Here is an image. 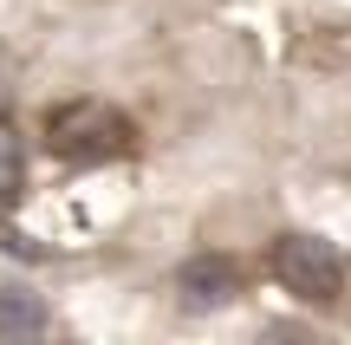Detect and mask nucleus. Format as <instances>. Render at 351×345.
Returning <instances> with one entry per match:
<instances>
[{"mask_svg": "<svg viewBox=\"0 0 351 345\" xmlns=\"http://www.w3.org/2000/svg\"><path fill=\"white\" fill-rule=\"evenodd\" d=\"M267 267H274V281L287 287V294L313 300V307H332V300L345 294V254L332 241H319V235H280Z\"/></svg>", "mask_w": 351, "mask_h": 345, "instance_id": "obj_1", "label": "nucleus"}, {"mask_svg": "<svg viewBox=\"0 0 351 345\" xmlns=\"http://www.w3.org/2000/svg\"><path fill=\"white\" fill-rule=\"evenodd\" d=\"M39 326H46V307L26 287H0V333H39Z\"/></svg>", "mask_w": 351, "mask_h": 345, "instance_id": "obj_4", "label": "nucleus"}, {"mask_svg": "<svg viewBox=\"0 0 351 345\" xmlns=\"http://www.w3.org/2000/svg\"><path fill=\"white\" fill-rule=\"evenodd\" d=\"M176 287H182L189 307H228L234 287H241V274H234V261H228V254H195L182 274H176Z\"/></svg>", "mask_w": 351, "mask_h": 345, "instance_id": "obj_3", "label": "nucleus"}, {"mask_svg": "<svg viewBox=\"0 0 351 345\" xmlns=\"http://www.w3.org/2000/svg\"><path fill=\"white\" fill-rule=\"evenodd\" d=\"M46 137L59 156H111L130 143V124L111 104H65V111L46 117Z\"/></svg>", "mask_w": 351, "mask_h": 345, "instance_id": "obj_2", "label": "nucleus"}]
</instances>
